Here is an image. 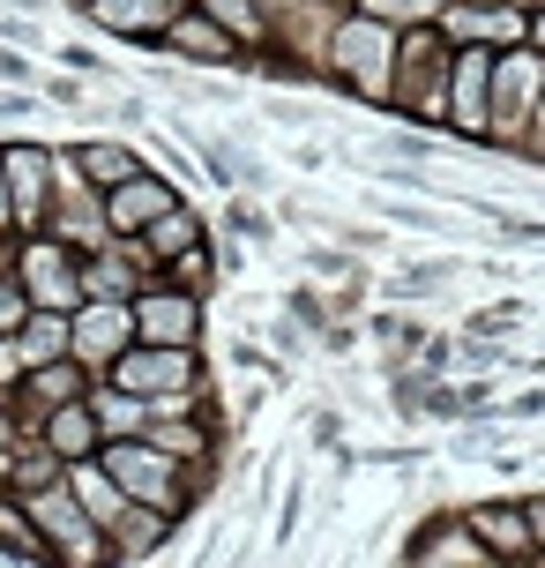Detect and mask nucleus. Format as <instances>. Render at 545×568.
Returning <instances> with one entry per match:
<instances>
[{
	"instance_id": "nucleus-13",
	"label": "nucleus",
	"mask_w": 545,
	"mask_h": 568,
	"mask_svg": "<svg viewBox=\"0 0 545 568\" xmlns=\"http://www.w3.org/2000/svg\"><path fill=\"white\" fill-rule=\"evenodd\" d=\"M0 165H8V187H16V217L38 225V217H53V150H38V142H0Z\"/></svg>"
},
{
	"instance_id": "nucleus-10",
	"label": "nucleus",
	"mask_w": 545,
	"mask_h": 568,
	"mask_svg": "<svg viewBox=\"0 0 545 568\" xmlns=\"http://www.w3.org/2000/svg\"><path fill=\"white\" fill-rule=\"evenodd\" d=\"M90 374H97V367H83L75 352H68V359H45V367H23V382L8 389V404H16V412L38 426L45 412H60V404L90 397Z\"/></svg>"
},
{
	"instance_id": "nucleus-24",
	"label": "nucleus",
	"mask_w": 545,
	"mask_h": 568,
	"mask_svg": "<svg viewBox=\"0 0 545 568\" xmlns=\"http://www.w3.org/2000/svg\"><path fill=\"white\" fill-rule=\"evenodd\" d=\"M209 270H217V262H209V240H195L187 255H173V262H165V277H173V284H187V292H209Z\"/></svg>"
},
{
	"instance_id": "nucleus-12",
	"label": "nucleus",
	"mask_w": 545,
	"mask_h": 568,
	"mask_svg": "<svg viewBox=\"0 0 545 568\" xmlns=\"http://www.w3.org/2000/svg\"><path fill=\"white\" fill-rule=\"evenodd\" d=\"M165 45H173L179 60H202V68H232L247 38H239L232 23H217V16H209L202 0H187V8L173 16V30H165Z\"/></svg>"
},
{
	"instance_id": "nucleus-6",
	"label": "nucleus",
	"mask_w": 545,
	"mask_h": 568,
	"mask_svg": "<svg viewBox=\"0 0 545 568\" xmlns=\"http://www.w3.org/2000/svg\"><path fill=\"white\" fill-rule=\"evenodd\" d=\"M441 38L449 45H493V53H508V45H531V16H523L516 0H449L441 8Z\"/></svg>"
},
{
	"instance_id": "nucleus-22",
	"label": "nucleus",
	"mask_w": 545,
	"mask_h": 568,
	"mask_svg": "<svg viewBox=\"0 0 545 568\" xmlns=\"http://www.w3.org/2000/svg\"><path fill=\"white\" fill-rule=\"evenodd\" d=\"M351 8L373 16V23H389V30H419V23H441L449 0H351Z\"/></svg>"
},
{
	"instance_id": "nucleus-28",
	"label": "nucleus",
	"mask_w": 545,
	"mask_h": 568,
	"mask_svg": "<svg viewBox=\"0 0 545 568\" xmlns=\"http://www.w3.org/2000/svg\"><path fill=\"white\" fill-rule=\"evenodd\" d=\"M23 217H16V187H8V165H0V232H16Z\"/></svg>"
},
{
	"instance_id": "nucleus-11",
	"label": "nucleus",
	"mask_w": 545,
	"mask_h": 568,
	"mask_svg": "<svg viewBox=\"0 0 545 568\" xmlns=\"http://www.w3.org/2000/svg\"><path fill=\"white\" fill-rule=\"evenodd\" d=\"M179 187L173 180H157V172H135V180H120V187H105V217H113V240H135V232H150L165 210H179Z\"/></svg>"
},
{
	"instance_id": "nucleus-16",
	"label": "nucleus",
	"mask_w": 545,
	"mask_h": 568,
	"mask_svg": "<svg viewBox=\"0 0 545 568\" xmlns=\"http://www.w3.org/2000/svg\"><path fill=\"white\" fill-rule=\"evenodd\" d=\"M90 16L105 30H120V38H143V45H165V30H173L179 0H83Z\"/></svg>"
},
{
	"instance_id": "nucleus-25",
	"label": "nucleus",
	"mask_w": 545,
	"mask_h": 568,
	"mask_svg": "<svg viewBox=\"0 0 545 568\" xmlns=\"http://www.w3.org/2000/svg\"><path fill=\"white\" fill-rule=\"evenodd\" d=\"M0 83H23L30 90V83H38V68H30L23 53H8V45H0Z\"/></svg>"
},
{
	"instance_id": "nucleus-30",
	"label": "nucleus",
	"mask_w": 545,
	"mask_h": 568,
	"mask_svg": "<svg viewBox=\"0 0 545 568\" xmlns=\"http://www.w3.org/2000/svg\"><path fill=\"white\" fill-rule=\"evenodd\" d=\"M179 8H187V0H179Z\"/></svg>"
},
{
	"instance_id": "nucleus-26",
	"label": "nucleus",
	"mask_w": 545,
	"mask_h": 568,
	"mask_svg": "<svg viewBox=\"0 0 545 568\" xmlns=\"http://www.w3.org/2000/svg\"><path fill=\"white\" fill-rule=\"evenodd\" d=\"M232 225L247 232V240H269V225H261V210H255V202H232Z\"/></svg>"
},
{
	"instance_id": "nucleus-8",
	"label": "nucleus",
	"mask_w": 545,
	"mask_h": 568,
	"mask_svg": "<svg viewBox=\"0 0 545 568\" xmlns=\"http://www.w3.org/2000/svg\"><path fill=\"white\" fill-rule=\"evenodd\" d=\"M127 344H143V329H135V300H83L75 307V359L83 367H113Z\"/></svg>"
},
{
	"instance_id": "nucleus-9",
	"label": "nucleus",
	"mask_w": 545,
	"mask_h": 568,
	"mask_svg": "<svg viewBox=\"0 0 545 568\" xmlns=\"http://www.w3.org/2000/svg\"><path fill=\"white\" fill-rule=\"evenodd\" d=\"M135 329H143V344H202V292H187V284L135 292Z\"/></svg>"
},
{
	"instance_id": "nucleus-15",
	"label": "nucleus",
	"mask_w": 545,
	"mask_h": 568,
	"mask_svg": "<svg viewBox=\"0 0 545 568\" xmlns=\"http://www.w3.org/2000/svg\"><path fill=\"white\" fill-rule=\"evenodd\" d=\"M38 442L60 456V464H83V456L105 449V426H97V404L75 397V404H60V412H45L38 419Z\"/></svg>"
},
{
	"instance_id": "nucleus-23",
	"label": "nucleus",
	"mask_w": 545,
	"mask_h": 568,
	"mask_svg": "<svg viewBox=\"0 0 545 568\" xmlns=\"http://www.w3.org/2000/svg\"><path fill=\"white\" fill-rule=\"evenodd\" d=\"M30 307H38V300H30V284L8 270V277H0V344H8V337L30 322Z\"/></svg>"
},
{
	"instance_id": "nucleus-5",
	"label": "nucleus",
	"mask_w": 545,
	"mask_h": 568,
	"mask_svg": "<svg viewBox=\"0 0 545 568\" xmlns=\"http://www.w3.org/2000/svg\"><path fill=\"white\" fill-rule=\"evenodd\" d=\"M538 105H545V53L538 45L493 53V142H523Z\"/></svg>"
},
{
	"instance_id": "nucleus-1",
	"label": "nucleus",
	"mask_w": 545,
	"mask_h": 568,
	"mask_svg": "<svg viewBox=\"0 0 545 568\" xmlns=\"http://www.w3.org/2000/svg\"><path fill=\"white\" fill-rule=\"evenodd\" d=\"M449 68H456V45L441 38V23H419L397 38V83H389V105L411 120H449Z\"/></svg>"
},
{
	"instance_id": "nucleus-7",
	"label": "nucleus",
	"mask_w": 545,
	"mask_h": 568,
	"mask_svg": "<svg viewBox=\"0 0 545 568\" xmlns=\"http://www.w3.org/2000/svg\"><path fill=\"white\" fill-rule=\"evenodd\" d=\"M449 128L493 142V45H456V68H449Z\"/></svg>"
},
{
	"instance_id": "nucleus-4",
	"label": "nucleus",
	"mask_w": 545,
	"mask_h": 568,
	"mask_svg": "<svg viewBox=\"0 0 545 568\" xmlns=\"http://www.w3.org/2000/svg\"><path fill=\"white\" fill-rule=\"evenodd\" d=\"M16 277L30 284V300H38V307H83L90 292H83V247H75V240H45V232H23V240H16Z\"/></svg>"
},
{
	"instance_id": "nucleus-20",
	"label": "nucleus",
	"mask_w": 545,
	"mask_h": 568,
	"mask_svg": "<svg viewBox=\"0 0 545 568\" xmlns=\"http://www.w3.org/2000/svg\"><path fill=\"white\" fill-rule=\"evenodd\" d=\"M68 165L83 172L90 187H120V180H135V172H143V158H135L127 142H75V150H68Z\"/></svg>"
},
{
	"instance_id": "nucleus-19",
	"label": "nucleus",
	"mask_w": 545,
	"mask_h": 568,
	"mask_svg": "<svg viewBox=\"0 0 545 568\" xmlns=\"http://www.w3.org/2000/svg\"><path fill=\"white\" fill-rule=\"evenodd\" d=\"M90 404H97V426H105V442L150 434V419H157V404H150V397H135V389H120V382H105V389H90Z\"/></svg>"
},
{
	"instance_id": "nucleus-17",
	"label": "nucleus",
	"mask_w": 545,
	"mask_h": 568,
	"mask_svg": "<svg viewBox=\"0 0 545 568\" xmlns=\"http://www.w3.org/2000/svg\"><path fill=\"white\" fill-rule=\"evenodd\" d=\"M173 509H157V501H127L113 524V561H143V554H157V546L173 539Z\"/></svg>"
},
{
	"instance_id": "nucleus-14",
	"label": "nucleus",
	"mask_w": 545,
	"mask_h": 568,
	"mask_svg": "<svg viewBox=\"0 0 545 568\" xmlns=\"http://www.w3.org/2000/svg\"><path fill=\"white\" fill-rule=\"evenodd\" d=\"M471 531L486 539L493 561H531L538 554V516H531V501H479L471 509Z\"/></svg>"
},
{
	"instance_id": "nucleus-2",
	"label": "nucleus",
	"mask_w": 545,
	"mask_h": 568,
	"mask_svg": "<svg viewBox=\"0 0 545 568\" xmlns=\"http://www.w3.org/2000/svg\"><path fill=\"white\" fill-rule=\"evenodd\" d=\"M329 68H337V83H351L359 98L389 105V83H397V30L351 8V23L329 30Z\"/></svg>"
},
{
	"instance_id": "nucleus-21",
	"label": "nucleus",
	"mask_w": 545,
	"mask_h": 568,
	"mask_svg": "<svg viewBox=\"0 0 545 568\" xmlns=\"http://www.w3.org/2000/svg\"><path fill=\"white\" fill-rule=\"evenodd\" d=\"M135 240H143V255H150V262H173V255H187L195 240H209V232H202V217L187 210V202H179V210H165V217H157L150 232H135Z\"/></svg>"
},
{
	"instance_id": "nucleus-3",
	"label": "nucleus",
	"mask_w": 545,
	"mask_h": 568,
	"mask_svg": "<svg viewBox=\"0 0 545 568\" xmlns=\"http://www.w3.org/2000/svg\"><path fill=\"white\" fill-rule=\"evenodd\" d=\"M105 382H120V389H135V397H150V404L195 397L202 389V352L195 344H127L113 367H105Z\"/></svg>"
},
{
	"instance_id": "nucleus-18",
	"label": "nucleus",
	"mask_w": 545,
	"mask_h": 568,
	"mask_svg": "<svg viewBox=\"0 0 545 568\" xmlns=\"http://www.w3.org/2000/svg\"><path fill=\"white\" fill-rule=\"evenodd\" d=\"M403 554H411V561H493L486 539L471 531V516H441V524H433V531H419Z\"/></svg>"
},
{
	"instance_id": "nucleus-29",
	"label": "nucleus",
	"mask_w": 545,
	"mask_h": 568,
	"mask_svg": "<svg viewBox=\"0 0 545 568\" xmlns=\"http://www.w3.org/2000/svg\"><path fill=\"white\" fill-rule=\"evenodd\" d=\"M531 45H538V53H545V8H538V16H531Z\"/></svg>"
},
{
	"instance_id": "nucleus-27",
	"label": "nucleus",
	"mask_w": 545,
	"mask_h": 568,
	"mask_svg": "<svg viewBox=\"0 0 545 568\" xmlns=\"http://www.w3.org/2000/svg\"><path fill=\"white\" fill-rule=\"evenodd\" d=\"M501 412H508V419H545V389H523V397L501 404Z\"/></svg>"
}]
</instances>
